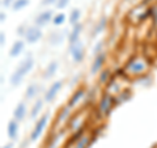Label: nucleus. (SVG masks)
<instances>
[{
	"instance_id": "6ab92c4d",
	"label": "nucleus",
	"mask_w": 157,
	"mask_h": 148,
	"mask_svg": "<svg viewBox=\"0 0 157 148\" xmlns=\"http://www.w3.org/2000/svg\"><path fill=\"white\" fill-rule=\"evenodd\" d=\"M96 140V136L94 135H88L84 134L80 139H78L75 144H73V148H89L90 144Z\"/></svg>"
},
{
	"instance_id": "6e6552de",
	"label": "nucleus",
	"mask_w": 157,
	"mask_h": 148,
	"mask_svg": "<svg viewBox=\"0 0 157 148\" xmlns=\"http://www.w3.org/2000/svg\"><path fill=\"white\" fill-rule=\"evenodd\" d=\"M106 59H107V54L105 51H102V53L98 54V55L94 56V60H93V63L90 64V75L92 76L98 75V73L104 70Z\"/></svg>"
},
{
	"instance_id": "f704fd0d",
	"label": "nucleus",
	"mask_w": 157,
	"mask_h": 148,
	"mask_svg": "<svg viewBox=\"0 0 157 148\" xmlns=\"http://www.w3.org/2000/svg\"><path fill=\"white\" fill-rule=\"evenodd\" d=\"M58 0H42V6H55Z\"/></svg>"
},
{
	"instance_id": "4be33fe9",
	"label": "nucleus",
	"mask_w": 157,
	"mask_h": 148,
	"mask_svg": "<svg viewBox=\"0 0 157 148\" xmlns=\"http://www.w3.org/2000/svg\"><path fill=\"white\" fill-rule=\"evenodd\" d=\"M80 18H81V11L78 8H73L70 12V16H68V22L71 24V26H73L80 22Z\"/></svg>"
},
{
	"instance_id": "0eeeda50",
	"label": "nucleus",
	"mask_w": 157,
	"mask_h": 148,
	"mask_svg": "<svg viewBox=\"0 0 157 148\" xmlns=\"http://www.w3.org/2000/svg\"><path fill=\"white\" fill-rule=\"evenodd\" d=\"M63 87V80H58V81H54L50 87L47 88V91L45 92V95H43V100H45V102L50 103L52 102L55 98L58 97L59 92H60Z\"/></svg>"
},
{
	"instance_id": "f257e3e1",
	"label": "nucleus",
	"mask_w": 157,
	"mask_h": 148,
	"mask_svg": "<svg viewBox=\"0 0 157 148\" xmlns=\"http://www.w3.org/2000/svg\"><path fill=\"white\" fill-rule=\"evenodd\" d=\"M33 67H34V59L30 55L26 56L22 62H20L18 67L13 71V73L11 75V79H9L11 85L12 87H18L20 84L24 81V79L30 73V71L33 70Z\"/></svg>"
},
{
	"instance_id": "f3484780",
	"label": "nucleus",
	"mask_w": 157,
	"mask_h": 148,
	"mask_svg": "<svg viewBox=\"0 0 157 148\" xmlns=\"http://www.w3.org/2000/svg\"><path fill=\"white\" fill-rule=\"evenodd\" d=\"M43 103H45V100H43V98H37V101L33 103L30 113H29V118H30L32 121L37 119V117L41 114V111L43 109Z\"/></svg>"
},
{
	"instance_id": "a878e982",
	"label": "nucleus",
	"mask_w": 157,
	"mask_h": 148,
	"mask_svg": "<svg viewBox=\"0 0 157 148\" xmlns=\"http://www.w3.org/2000/svg\"><path fill=\"white\" fill-rule=\"evenodd\" d=\"M30 3V0H14L13 6H12V11L13 12H20L21 9L26 8Z\"/></svg>"
},
{
	"instance_id": "7c9ffc66",
	"label": "nucleus",
	"mask_w": 157,
	"mask_h": 148,
	"mask_svg": "<svg viewBox=\"0 0 157 148\" xmlns=\"http://www.w3.org/2000/svg\"><path fill=\"white\" fill-rule=\"evenodd\" d=\"M68 4H70V0H58L56 4H55V7L62 11V9H64V8L68 7Z\"/></svg>"
},
{
	"instance_id": "c85d7f7f",
	"label": "nucleus",
	"mask_w": 157,
	"mask_h": 148,
	"mask_svg": "<svg viewBox=\"0 0 157 148\" xmlns=\"http://www.w3.org/2000/svg\"><path fill=\"white\" fill-rule=\"evenodd\" d=\"M104 41H98V42H96V45H94V47H93V50H92V54L93 55H98L100 53H102L104 51Z\"/></svg>"
},
{
	"instance_id": "5701e85b",
	"label": "nucleus",
	"mask_w": 157,
	"mask_h": 148,
	"mask_svg": "<svg viewBox=\"0 0 157 148\" xmlns=\"http://www.w3.org/2000/svg\"><path fill=\"white\" fill-rule=\"evenodd\" d=\"M85 134V125L84 126H81L78 130H76V131H73V134H72V136L68 139V142H67V147L68 146H72V144H75V143L80 139V138Z\"/></svg>"
},
{
	"instance_id": "cd10ccee",
	"label": "nucleus",
	"mask_w": 157,
	"mask_h": 148,
	"mask_svg": "<svg viewBox=\"0 0 157 148\" xmlns=\"http://www.w3.org/2000/svg\"><path fill=\"white\" fill-rule=\"evenodd\" d=\"M62 135H63V132H62V131H60V132H58V134H55V135H54V136L51 138V139H50V142L47 143V148H56V146H58L59 140H60Z\"/></svg>"
},
{
	"instance_id": "aec40b11",
	"label": "nucleus",
	"mask_w": 157,
	"mask_h": 148,
	"mask_svg": "<svg viewBox=\"0 0 157 148\" xmlns=\"http://www.w3.org/2000/svg\"><path fill=\"white\" fill-rule=\"evenodd\" d=\"M39 93V85L37 83H32L29 84L25 89V100L26 101H30V100H34Z\"/></svg>"
},
{
	"instance_id": "393cba45",
	"label": "nucleus",
	"mask_w": 157,
	"mask_h": 148,
	"mask_svg": "<svg viewBox=\"0 0 157 148\" xmlns=\"http://www.w3.org/2000/svg\"><path fill=\"white\" fill-rule=\"evenodd\" d=\"M130 96H131V92L128 91V89H126V91H121L118 95H115L114 96V101H115V106L117 105H119V103H122V102H124V101H127L130 98Z\"/></svg>"
},
{
	"instance_id": "473e14b6",
	"label": "nucleus",
	"mask_w": 157,
	"mask_h": 148,
	"mask_svg": "<svg viewBox=\"0 0 157 148\" xmlns=\"http://www.w3.org/2000/svg\"><path fill=\"white\" fill-rule=\"evenodd\" d=\"M14 0H2V7L3 8H12Z\"/></svg>"
},
{
	"instance_id": "ddd939ff",
	"label": "nucleus",
	"mask_w": 157,
	"mask_h": 148,
	"mask_svg": "<svg viewBox=\"0 0 157 148\" xmlns=\"http://www.w3.org/2000/svg\"><path fill=\"white\" fill-rule=\"evenodd\" d=\"M18 130H20V122H17L16 119H11L8 122L7 126V135L12 142L17 140L18 138Z\"/></svg>"
},
{
	"instance_id": "412c9836",
	"label": "nucleus",
	"mask_w": 157,
	"mask_h": 148,
	"mask_svg": "<svg viewBox=\"0 0 157 148\" xmlns=\"http://www.w3.org/2000/svg\"><path fill=\"white\" fill-rule=\"evenodd\" d=\"M106 26H107V17L106 16H102L100 20H98V22L96 24L94 29H93L92 36L96 37V36H98V34H101L106 29Z\"/></svg>"
},
{
	"instance_id": "2eb2a0df",
	"label": "nucleus",
	"mask_w": 157,
	"mask_h": 148,
	"mask_svg": "<svg viewBox=\"0 0 157 148\" xmlns=\"http://www.w3.org/2000/svg\"><path fill=\"white\" fill-rule=\"evenodd\" d=\"M25 39H17V41L13 42V45L9 49V56L11 58H16L18 55H21V53L25 49Z\"/></svg>"
},
{
	"instance_id": "1a4fd4ad",
	"label": "nucleus",
	"mask_w": 157,
	"mask_h": 148,
	"mask_svg": "<svg viewBox=\"0 0 157 148\" xmlns=\"http://www.w3.org/2000/svg\"><path fill=\"white\" fill-rule=\"evenodd\" d=\"M54 12L51 9H46V11H42L41 13L37 14V17L34 18V25H37L38 28H43V26H47L50 22H52V18H54Z\"/></svg>"
},
{
	"instance_id": "bb28decb",
	"label": "nucleus",
	"mask_w": 157,
	"mask_h": 148,
	"mask_svg": "<svg viewBox=\"0 0 157 148\" xmlns=\"http://www.w3.org/2000/svg\"><path fill=\"white\" fill-rule=\"evenodd\" d=\"M66 18H67V16L64 13H56L55 16H54V18H52V25H55V26H60V25H63V24L66 22Z\"/></svg>"
},
{
	"instance_id": "39448f33",
	"label": "nucleus",
	"mask_w": 157,
	"mask_h": 148,
	"mask_svg": "<svg viewBox=\"0 0 157 148\" xmlns=\"http://www.w3.org/2000/svg\"><path fill=\"white\" fill-rule=\"evenodd\" d=\"M68 51H70V55L75 64H80L85 59V47L81 41H78L72 46H68Z\"/></svg>"
},
{
	"instance_id": "e433bc0d",
	"label": "nucleus",
	"mask_w": 157,
	"mask_h": 148,
	"mask_svg": "<svg viewBox=\"0 0 157 148\" xmlns=\"http://www.w3.org/2000/svg\"><path fill=\"white\" fill-rule=\"evenodd\" d=\"M2 148H13V142H11V143H8V144H6V146H3Z\"/></svg>"
},
{
	"instance_id": "c9c22d12",
	"label": "nucleus",
	"mask_w": 157,
	"mask_h": 148,
	"mask_svg": "<svg viewBox=\"0 0 157 148\" xmlns=\"http://www.w3.org/2000/svg\"><path fill=\"white\" fill-rule=\"evenodd\" d=\"M6 20H7V14H6V12H2V13H0V22L4 24V22H6Z\"/></svg>"
},
{
	"instance_id": "c756f323",
	"label": "nucleus",
	"mask_w": 157,
	"mask_h": 148,
	"mask_svg": "<svg viewBox=\"0 0 157 148\" xmlns=\"http://www.w3.org/2000/svg\"><path fill=\"white\" fill-rule=\"evenodd\" d=\"M149 13H151V18L153 21V25L157 26V4L149 7Z\"/></svg>"
},
{
	"instance_id": "4468645a",
	"label": "nucleus",
	"mask_w": 157,
	"mask_h": 148,
	"mask_svg": "<svg viewBox=\"0 0 157 148\" xmlns=\"http://www.w3.org/2000/svg\"><path fill=\"white\" fill-rule=\"evenodd\" d=\"M58 70H59V60H51V62L47 64V67L45 68V71H43L42 77L45 79V80L52 79L54 76L56 75Z\"/></svg>"
},
{
	"instance_id": "9d476101",
	"label": "nucleus",
	"mask_w": 157,
	"mask_h": 148,
	"mask_svg": "<svg viewBox=\"0 0 157 148\" xmlns=\"http://www.w3.org/2000/svg\"><path fill=\"white\" fill-rule=\"evenodd\" d=\"M85 95H86V91L84 89V88L82 87L77 88V89L71 95L70 100H68V102H67V105L70 106L71 109H75V107L78 105V102H81V100H84L85 98Z\"/></svg>"
},
{
	"instance_id": "a211bd4d",
	"label": "nucleus",
	"mask_w": 157,
	"mask_h": 148,
	"mask_svg": "<svg viewBox=\"0 0 157 148\" xmlns=\"http://www.w3.org/2000/svg\"><path fill=\"white\" fill-rule=\"evenodd\" d=\"M71 111H72V109L68 105H64L60 109V111H59V114H58V117H56V121H55V123L56 125H62V123H66V122H68L70 121V118H71Z\"/></svg>"
},
{
	"instance_id": "f8f14e48",
	"label": "nucleus",
	"mask_w": 157,
	"mask_h": 148,
	"mask_svg": "<svg viewBox=\"0 0 157 148\" xmlns=\"http://www.w3.org/2000/svg\"><path fill=\"white\" fill-rule=\"evenodd\" d=\"M28 115V106L25 101L18 102L16 107L13 109V119H16L17 122H22Z\"/></svg>"
},
{
	"instance_id": "b1692460",
	"label": "nucleus",
	"mask_w": 157,
	"mask_h": 148,
	"mask_svg": "<svg viewBox=\"0 0 157 148\" xmlns=\"http://www.w3.org/2000/svg\"><path fill=\"white\" fill-rule=\"evenodd\" d=\"M111 77H113V75H111L110 70L104 68V70L98 73V84H101V85H106V84L110 81Z\"/></svg>"
},
{
	"instance_id": "9b49d317",
	"label": "nucleus",
	"mask_w": 157,
	"mask_h": 148,
	"mask_svg": "<svg viewBox=\"0 0 157 148\" xmlns=\"http://www.w3.org/2000/svg\"><path fill=\"white\" fill-rule=\"evenodd\" d=\"M82 29H84V25H82L81 22H78L76 25L72 26L71 32L68 33V46H72L80 41V36L82 33Z\"/></svg>"
},
{
	"instance_id": "20e7f679",
	"label": "nucleus",
	"mask_w": 157,
	"mask_h": 148,
	"mask_svg": "<svg viewBox=\"0 0 157 148\" xmlns=\"http://www.w3.org/2000/svg\"><path fill=\"white\" fill-rule=\"evenodd\" d=\"M48 119H50V113H45L43 115H41L38 118L37 122H36V125H34V127H33L32 132H30L29 140H30V142H36V140H38L39 138H41V135L43 134V131H45L46 127H47Z\"/></svg>"
},
{
	"instance_id": "dca6fc26",
	"label": "nucleus",
	"mask_w": 157,
	"mask_h": 148,
	"mask_svg": "<svg viewBox=\"0 0 157 148\" xmlns=\"http://www.w3.org/2000/svg\"><path fill=\"white\" fill-rule=\"evenodd\" d=\"M66 30H58V32H52L48 37V42H50L51 46H58V45H62L64 42V38H66Z\"/></svg>"
},
{
	"instance_id": "f03ea898",
	"label": "nucleus",
	"mask_w": 157,
	"mask_h": 148,
	"mask_svg": "<svg viewBox=\"0 0 157 148\" xmlns=\"http://www.w3.org/2000/svg\"><path fill=\"white\" fill-rule=\"evenodd\" d=\"M124 71H126V73L132 75V76L144 75V73L148 71V63L145 62L144 58L135 55V56H132L130 60L126 63Z\"/></svg>"
},
{
	"instance_id": "72a5a7b5",
	"label": "nucleus",
	"mask_w": 157,
	"mask_h": 148,
	"mask_svg": "<svg viewBox=\"0 0 157 148\" xmlns=\"http://www.w3.org/2000/svg\"><path fill=\"white\" fill-rule=\"evenodd\" d=\"M7 42V37H6V33L2 32L0 33V46H4Z\"/></svg>"
},
{
	"instance_id": "2f4dec72",
	"label": "nucleus",
	"mask_w": 157,
	"mask_h": 148,
	"mask_svg": "<svg viewBox=\"0 0 157 148\" xmlns=\"http://www.w3.org/2000/svg\"><path fill=\"white\" fill-rule=\"evenodd\" d=\"M26 30H28V25L26 24H22V25H20L18 28H17V36L18 37H24L25 36V33H26Z\"/></svg>"
},
{
	"instance_id": "7ed1b4c3",
	"label": "nucleus",
	"mask_w": 157,
	"mask_h": 148,
	"mask_svg": "<svg viewBox=\"0 0 157 148\" xmlns=\"http://www.w3.org/2000/svg\"><path fill=\"white\" fill-rule=\"evenodd\" d=\"M115 106V101H114V96L110 95L109 92H104L100 97V101H98L97 105V110L100 115L104 117H109V114L111 113L113 107Z\"/></svg>"
},
{
	"instance_id": "423d86ee",
	"label": "nucleus",
	"mask_w": 157,
	"mask_h": 148,
	"mask_svg": "<svg viewBox=\"0 0 157 148\" xmlns=\"http://www.w3.org/2000/svg\"><path fill=\"white\" fill-rule=\"evenodd\" d=\"M43 37V33H42V28H38L37 25H32V26H28V30L24 36V39L28 45H34V43L39 42Z\"/></svg>"
}]
</instances>
